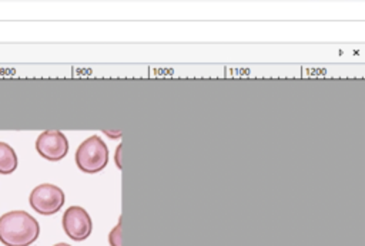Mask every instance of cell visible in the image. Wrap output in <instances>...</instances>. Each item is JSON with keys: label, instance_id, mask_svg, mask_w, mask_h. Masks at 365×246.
<instances>
[{"label": "cell", "instance_id": "5", "mask_svg": "<svg viewBox=\"0 0 365 246\" xmlns=\"http://www.w3.org/2000/svg\"><path fill=\"white\" fill-rule=\"evenodd\" d=\"M36 149L47 161H60L68 152V141L61 131H43L36 139Z\"/></svg>", "mask_w": 365, "mask_h": 246}, {"label": "cell", "instance_id": "2", "mask_svg": "<svg viewBox=\"0 0 365 246\" xmlns=\"http://www.w3.org/2000/svg\"><path fill=\"white\" fill-rule=\"evenodd\" d=\"M108 162V149L98 135L84 139L76 151V164L84 173H97Z\"/></svg>", "mask_w": 365, "mask_h": 246}, {"label": "cell", "instance_id": "3", "mask_svg": "<svg viewBox=\"0 0 365 246\" xmlns=\"http://www.w3.org/2000/svg\"><path fill=\"white\" fill-rule=\"evenodd\" d=\"M64 192L53 183H41L36 186L30 196V206L40 215L57 213L64 205Z\"/></svg>", "mask_w": 365, "mask_h": 246}, {"label": "cell", "instance_id": "6", "mask_svg": "<svg viewBox=\"0 0 365 246\" xmlns=\"http://www.w3.org/2000/svg\"><path fill=\"white\" fill-rule=\"evenodd\" d=\"M17 164H19V159L14 149L9 144L0 141V173L9 175L14 172L17 168Z\"/></svg>", "mask_w": 365, "mask_h": 246}, {"label": "cell", "instance_id": "7", "mask_svg": "<svg viewBox=\"0 0 365 246\" xmlns=\"http://www.w3.org/2000/svg\"><path fill=\"white\" fill-rule=\"evenodd\" d=\"M110 246H121V222H118L108 235Z\"/></svg>", "mask_w": 365, "mask_h": 246}, {"label": "cell", "instance_id": "8", "mask_svg": "<svg viewBox=\"0 0 365 246\" xmlns=\"http://www.w3.org/2000/svg\"><path fill=\"white\" fill-rule=\"evenodd\" d=\"M53 246H71V245H68V243H56V245H53Z\"/></svg>", "mask_w": 365, "mask_h": 246}, {"label": "cell", "instance_id": "4", "mask_svg": "<svg viewBox=\"0 0 365 246\" xmlns=\"http://www.w3.org/2000/svg\"><path fill=\"white\" fill-rule=\"evenodd\" d=\"M63 229L70 239L76 242L86 240L93 230L88 212L81 206H70L63 215Z\"/></svg>", "mask_w": 365, "mask_h": 246}, {"label": "cell", "instance_id": "1", "mask_svg": "<svg viewBox=\"0 0 365 246\" xmlns=\"http://www.w3.org/2000/svg\"><path fill=\"white\" fill-rule=\"evenodd\" d=\"M38 235V222L24 210H10L0 216V242L6 246H30Z\"/></svg>", "mask_w": 365, "mask_h": 246}]
</instances>
